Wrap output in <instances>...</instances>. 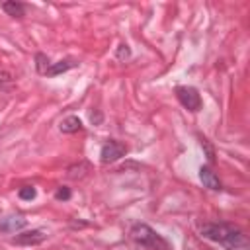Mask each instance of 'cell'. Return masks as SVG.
I'll return each mask as SVG.
<instances>
[{
    "label": "cell",
    "instance_id": "6da1fadb",
    "mask_svg": "<svg viewBox=\"0 0 250 250\" xmlns=\"http://www.w3.org/2000/svg\"><path fill=\"white\" fill-rule=\"evenodd\" d=\"M201 234L213 242H219L221 246L229 248V250H246L248 248V240L242 234V230L225 225V223H209L201 227Z\"/></svg>",
    "mask_w": 250,
    "mask_h": 250
},
{
    "label": "cell",
    "instance_id": "277c9868",
    "mask_svg": "<svg viewBox=\"0 0 250 250\" xmlns=\"http://www.w3.org/2000/svg\"><path fill=\"white\" fill-rule=\"evenodd\" d=\"M123 154H125V145H121V143H117V141L105 143V145L102 146V152H100L102 162H115V160L121 158Z\"/></svg>",
    "mask_w": 250,
    "mask_h": 250
},
{
    "label": "cell",
    "instance_id": "ba28073f",
    "mask_svg": "<svg viewBox=\"0 0 250 250\" xmlns=\"http://www.w3.org/2000/svg\"><path fill=\"white\" fill-rule=\"evenodd\" d=\"M80 127H82V123H80V119H78L76 115L64 117V119L61 121V125H59L61 133H76V131H80Z\"/></svg>",
    "mask_w": 250,
    "mask_h": 250
},
{
    "label": "cell",
    "instance_id": "7a4b0ae2",
    "mask_svg": "<svg viewBox=\"0 0 250 250\" xmlns=\"http://www.w3.org/2000/svg\"><path fill=\"white\" fill-rule=\"evenodd\" d=\"M131 236L139 242V244H145V246H152V248H156V246H160V248H166V244H164V240L150 229V227H146V225H135L133 227V230H131Z\"/></svg>",
    "mask_w": 250,
    "mask_h": 250
},
{
    "label": "cell",
    "instance_id": "8fae6325",
    "mask_svg": "<svg viewBox=\"0 0 250 250\" xmlns=\"http://www.w3.org/2000/svg\"><path fill=\"white\" fill-rule=\"evenodd\" d=\"M35 193H37V191H35V188H31V186H25V188L20 189V197H21V199H33Z\"/></svg>",
    "mask_w": 250,
    "mask_h": 250
},
{
    "label": "cell",
    "instance_id": "52a82bcc",
    "mask_svg": "<svg viewBox=\"0 0 250 250\" xmlns=\"http://www.w3.org/2000/svg\"><path fill=\"white\" fill-rule=\"evenodd\" d=\"M21 227H25V219H21V217H8V219H2V223H0V230H4V232H16Z\"/></svg>",
    "mask_w": 250,
    "mask_h": 250
},
{
    "label": "cell",
    "instance_id": "30bf717a",
    "mask_svg": "<svg viewBox=\"0 0 250 250\" xmlns=\"http://www.w3.org/2000/svg\"><path fill=\"white\" fill-rule=\"evenodd\" d=\"M70 66H74V62L72 61H61V62H57V64H53V66H49L47 68V72L45 74H59V72H64L66 68H70Z\"/></svg>",
    "mask_w": 250,
    "mask_h": 250
},
{
    "label": "cell",
    "instance_id": "9c48e42d",
    "mask_svg": "<svg viewBox=\"0 0 250 250\" xmlns=\"http://www.w3.org/2000/svg\"><path fill=\"white\" fill-rule=\"evenodd\" d=\"M2 8H4L10 16H14V18H21V16H23V6L18 4V2H4Z\"/></svg>",
    "mask_w": 250,
    "mask_h": 250
},
{
    "label": "cell",
    "instance_id": "7c38bea8",
    "mask_svg": "<svg viewBox=\"0 0 250 250\" xmlns=\"http://www.w3.org/2000/svg\"><path fill=\"white\" fill-rule=\"evenodd\" d=\"M55 197H57V199H68V197H70V189H68V188H61V189H57Z\"/></svg>",
    "mask_w": 250,
    "mask_h": 250
},
{
    "label": "cell",
    "instance_id": "5b68a950",
    "mask_svg": "<svg viewBox=\"0 0 250 250\" xmlns=\"http://www.w3.org/2000/svg\"><path fill=\"white\" fill-rule=\"evenodd\" d=\"M45 238H47V234H45L43 230H25V232L16 234V236L12 238V242H14V244H25V246H29V244H39V242H43Z\"/></svg>",
    "mask_w": 250,
    "mask_h": 250
},
{
    "label": "cell",
    "instance_id": "8992f818",
    "mask_svg": "<svg viewBox=\"0 0 250 250\" xmlns=\"http://www.w3.org/2000/svg\"><path fill=\"white\" fill-rule=\"evenodd\" d=\"M199 178H201V182H203L205 188H209V189H221V182H219L217 174H215L211 168L201 166V168H199Z\"/></svg>",
    "mask_w": 250,
    "mask_h": 250
},
{
    "label": "cell",
    "instance_id": "3957f363",
    "mask_svg": "<svg viewBox=\"0 0 250 250\" xmlns=\"http://www.w3.org/2000/svg\"><path fill=\"white\" fill-rule=\"evenodd\" d=\"M176 96L182 102V105L188 107L189 111H197L201 107V98H199L197 90L191 88V86H178L176 88Z\"/></svg>",
    "mask_w": 250,
    "mask_h": 250
}]
</instances>
